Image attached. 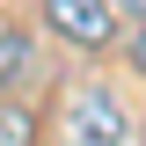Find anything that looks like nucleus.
Wrapping results in <instances>:
<instances>
[{
	"label": "nucleus",
	"mask_w": 146,
	"mask_h": 146,
	"mask_svg": "<svg viewBox=\"0 0 146 146\" xmlns=\"http://www.w3.org/2000/svg\"><path fill=\"white\" fill-rule=\"evenodd\" d=\"M124 66H131V73L146 80V15L131 22V36H124Z\"/></svg>",
	"instance_id": "obj_5"
},
{
	"label": "nucleus",
	"mask_w": 146,
	"mask_h": 146,
	"mask_svg": "<svg viewBox=\"0 0 146 146\" xmlns=\"http://www.w3.org/2000/svg\"><path fill=\"white\" fill-rule=\"evenodd\" d=\"M29 73H36V44L22 29H0V95H15Z\"/></svg>",
	"instance_id": "obj_3"
},
{
	"label": "nucleus",
	"mask_w": 146,
	"mask_h": 146,
	"mask_svg": "<svg viewBox=\"0 0 146 146\" xmlns=\"http://www.w3.org/2000/svg\"><path fill=\"white\" fill-rule=\"evenodd\" d=\"M131 131H139V146H146V110H139V124H131Z\"/></svg>",
	"instance_id": "obj_7"
},
{
	"label": "nucleus",
	"mask_w": 146,
	"mask_h": 146,
	"mask_svg": "<svg viewBox=\"0 0 146 146\" xmlns=\"http://www.w3.org/2000/svg\"><path fill=\"white\" fill-rule=\"evenodd\" d=\"M117 15H131V22H139V15H146V0H117Z\"/></svg>",
	"instance_id": "obj_6"
},
{
	"label": "nucleus",
	"mask_w": 146,
	"mask_h": 146,
	"mask_svg": "<svg viewBox=\"0 0 146 146\" xmlns=\"http://www.w3.org/2000/svg\"><path fill=\"white\" fill-rule=\"evenodd\" d=\"M131 124L139 117L124 110V95L110 88V80H80L73 102H66V146H124Z\"/></svg>",
	"instance_id": "obj_1"
},
{
	"label": "nucleus",
	"mask_w": 146,
	"mask_h": 146,
	"mask_svg": "<svg viewBox=\"0 0 146 146\" xmlns=\"http://www.w3.org/2000/svg\"><path fill=\"white\" fill-rule=\"evenodd\" d=\"M36 15L73 51H110L117 44V0H36Z\"/></svg>",
	"instance_id": "obj_2"
},
{
	"label": "nucleus",
	"mask_w": 146,
	"mask_h": 146,
	"mask_svg": "<svg viewBox=\"0 0 146 146\" xmlns=\"http://www.w3.org/2000/svg\"><path fill=\"white\" fill-rule=\"evenodd\" d=\"M0 146H36V117L15 95H0Z\"/></svg>",
	"instance_id": "obj_4"
}]
</instances>
